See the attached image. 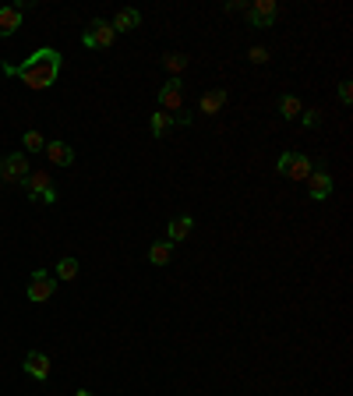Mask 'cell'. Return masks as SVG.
Here are the masks:
<instances>
[{
	"mask_svg": "<svg viewBox=\"0 0 353 396\" xmlns=\"http://www.w3.org/2000/svg\"><path fill=\"white\" fill-rule=\"evenodd\" d=\"M4 71L15 75V78H22V85H29V89L39 92V89H50L57 82V75H61V53L43 46V50H36L29 57V61H22L18 68L15 64H4Z\"/></svg>",
	"mask_w": 353,
	"mask_h": 396,
	"instance_id": "6da1fadb",
	"label": "cell"
},
{
	"mask_svg": "<svg viewBox=\"0 0 353 396\" xmlns=\"http://www.w3.org/2000/svg\"><path fill=\"white\" fill-rule=\"evenodd\" d=\"M25 191H29V198H36V202H46V205H53L57 202V191H53V181H50V174L46 170H32V174L25 177V184H22Z\"/></svg>",
	"mask_w": 353,
	"mask_h": 396,
	"instance_id": "7a4b0ae2",
	"label": "cell"
},
{
	"mask_svg": "<svg viewBox=\"0 0 353 396\" xmlns=\"http://www.w3.org/2000/svg\"><path fill=\"white\" fill-rule=\"evenodd\" d=\"M279 174L290 181H308L311 177V159L301 152H283L279 156Z\"/></svg>",
	"mask_w": 353,
	"mask_h": 396,
	"instance_id": "3957f363",
	"label": "cell"
},
{
	"mask_svg": "<svg viewBox=\"0 0 353 396\" xmlns=\"http://www.w3.org/2000/svg\"><path fill=\"white\" fill-rule=\"evenodd\" d=\"M29 174H32L29 159H25L22 152H11V156L4 159V170H0V181H4V184H25Z\"/></svg>",
	"mask_w": 353,
	"mask_h": 396,
	"instance_id": "277c9868",
	"label": "cell"
},
{
	"mask_svg": "<svg viewBox=\"0 0 353 396\" xmlns=\"http://www.w3.org/2000/svg\"><path fill=\"white\" fill-rule=\"evenodd\" d=\"M113 39H117V32H113V25L110 22H103V18H96L89 29H85V46L89 50H103V46H113Z\"/></svg>",
	"mask_w": 353,
	"mask_h": 396,
	"instance_id": "5b68a950",
	"label": "cell"
},
{
	"mask_svg": "<svg viewBox=\"0 0 353 396\" xmlns=\"http://www.w3.org/2000/svg\"><path fill=\"white\" fill-rule=\"evenodd\" d=\"M159 106H163L166 113H173V110L184 106V82H181V78H166V82H163V89H159Z\"/></svg>",
	"mask_w": 353,
	"mask_h": 396,
	"instance_id": "8992f818",
	"label": "cell"
},
{
	"mask_svg": "<svg viewBox=\"0 0 353 396\" xmlns=\"http://www.w3.org/2000/svg\"><path fill=\"white\" fill-rule=\"evenodd\" d=\"M276 15H279L276 0H255V4L248 8V22H251L255 29H269V25L276 22Z\"/></svg>",
	"mask_w": 353,
	"mask_h": 396,
	"instance_id": "52a82bcc",
	"label": "cell"
},
{
	"mask_svg": "<svg viewBox=\"0 0 353 396\" xmlns=\"http://www.w3.org/2000/svg\"><path fill=\"white\" fill-rule=\"evenodd\" d=\"M53 291H57V283L50 279V272H32V279H29V301H50L53 298Z\"/></svg>",
	"mask_w": 353,
	"mask_h": 396,
	"instance_id": "ba28073f",
	"label": "cell"
},
{
	"mask_svg": "<svg viewBox=\"0 0 353 396\" xmlns=\"http://www.w3.org/2000/svg\"><path fill=\"white\" fill-rule=\"evenodd\" d=\"M308 191L315 202H325L332 195V174H325V170H311V177H308Z\"/></svg>",
	"mask_w": 353,
	"mask_h": 396,
	"instance_id": "9c48e42d",
	"label": "cell"
},
{
	"mask_svg": "<svg viewBox=\"0 0 353 396\" xmlns=\"http://www.w3.org/2000/svg\"><path fill=\"white\" fill-rule=\"evenodd\" d=\"M176 124H191V117H173V113H163V110H159V113H152V124H149V128H152L156 138H163V135L173 131Z\"/></svg>",
	"mask_w": 353,
	"mask_h": 396,
	"instance_id": "30bf717a",
	"label": "cell"
},
{
	"mask_svg": "<svg viewBox=\"0 0 353 396\" xmlns=\"http://www.w3.org/2000/svg\"><path fill=\"white\" fill-rule=\"evenodd\" d=\"M22 29V4L0 8V36H15Z\"/></svg>",
	"mask_w": 353,
	"mask_h": 396,
	"instance_id": "8fae6325",
	"label": "cell"
},
{
	"mask_svg": "<svg viewBox=\"0 0 353 396\" xmlns=\"http://www.w3.org/2000/svg\"><path fill=\"white\" fill-rule=\"evenodd\" d=\"M25 372H29L32 379L46 382V379H50V358H46L43 351H32V354L25 358Z\"/></svg>",
	"mask_w": 353,
	"mask_h": 396,
	"instance_id": "7c38bea8",
	"label": "cell"
},
{
	"mask_svg": "<svg viewBox=\"0 0 353 396\" xmlns=\"http://www.w3.org/2000/svg\"><path fill=\"white\" fill-rule=\"evenodd\" d=\"M110 25H113V32H135V29L142 25V15H138L135 8H121Z\"/></svg>",
	"mask_w": 353,
	"mask_h": 396,
	"instance_id": "4fadbf2b",
	"label": "cell"
},
{
	"mask_svg": "<svg viewBox=\"0 0 353 396\" xmlns=\"http://www.w3.org/2000/svg\"><path fill=\"white\" fill-rule=\"evenodd\" d=\"M43 152H46V156H50V163H57V166H71V163H75V152H71V145H68V142H50Z\"/></svg>",
	"mask_w": 353,
	"mask_h": 396,
	"instance_id": "5bb4252c",
	"label": "cell"
},
{
	"mask_svg": "<svg viewBox=\"0 0 353 396\" xmlns=\"http://www.w3.org/2000/svg\"><path fill=\"white\" fill-rule=\"evenodd\" d=\"M191 226H195V219H191V216H176V219L170 223V230H166V241H170V244L184 241V237L191 234Z\"/></svg>",
	"mask_w": 353,
	"mask_h": 396,
	"instance_id": "9a60e30c",
	"label": "cell"
},
{
	"mask_svg": "<svg viewBox=\"0 0 353 396\" xmlns=\"http://www.w3.org/2000/svg\"><path fill=\"white\" fill-rule=\"evenodd\" d=\"M223 106H226V92L223 89H212V92L202 96V113H219Z\"/></svg>",
	"mask_w": 353,
	"mask_h": 396,
	"instance_id": "2e32d148",
	"label": "cell"
},
{
	"mask_svg": "<svg viewBox=\"0 0 353 396\" xmlns=\"http://www.w3.org/2000/svg\"><path fill=\"white\" fill-rule=\"evenodd\" d=\"M170 258H173V244H170V241H156V244L149 248V262H152V265H166Z\"/></svg>",
	"mask_w": 353,
	"mask_h": 396,
	"instance_id": "e0dca14e",
	"label": "cell"
},
{
	"mask_svg": "<svg viewBox=\"0 0 353 396\" xmlns=\"http://www.w3.org/2000/svg\"><path fill=\"white\" fill-rule=\"evenodd\" d=\"M301 110H304V103H301L297 96H283V99H279V113H283L286 121H293V117H301Z\"/></svg>",
	"mask_w": 353,
	"mask_h": 396,
	"instance_id": "ac0fdd59",
	"label": "cell"
},
{
	"mask_svg": "<svg viewBox=\"0 0 353 396\" xmlns=\"http://www.w3.org/2000/svg\"><path fill=\"white\" fill-rule=\"evenodd\" d=\"M163 68H166L173 78H181V71L188 68V57H184V53H166V57H163Z\"/></svg>",
	"mask_w": 353,
	"mask_h": 396,
	"instance_id": "d6986e66",
	"label": "cell"
},
{
	"mask_svg": "<svg viewBox=\"0 0 353 396\" xmlns=\"http://www.w3.org/2000/svg\"><path fill=\"white\" fill-rule=\"evenodd\" d=\"M22 142H25V152H43V149H46V138H43L36 128H32V131H25V138H22Z\"/></svg>",
	"mask_w": 353,
	"mask_h": 396,
	"instance_id": "ffe728a7",
	"label": "cell"
},
{
	"mask_svg": "<svg viewBox=\"0 0 353 396\" xmlns=\"http://www.w3.org/2000/svg\"><path fill=\"white\" fill-rule=\"evenodd\" d=\"M57 276H61V279H75V276H78V258H61V265H57Z\"/></svg>",
	"mask_w": 353,
	"mask_h": 396,
	"instance_id": "44dd1931",
	"label": "cell"
},
{
	"mask_svg": "<svg viewBox=\"0 0 353 396\" xmlns=\"http://www.w3.org/2000/svg\"><path fill=\"white\" fill-rule=\"evenodd\" d=\"M248 57H251L255 64H265V61H269V50H265V46H251V50H248Z\"/></svg>",
	"mask_w": 353,
	"mask_h": 396,
	"instance_id": "7402d4cb",
	"label": "cell"
},
{
	"mask_svg": "<svg viewBox=\"0 0 353 396\" xmlns=\"http://www.w3.org/2000/svg\"><path fill=\"white\" fill-rule=\"evenodd\" d=\"M339 99H343V103L353 99V82H343V85H339Z\"/></svg>",
	"mask_w": 353,
	"mask_h": 396,
	"instance_id": "603a6c76",
	"label": "cell"
},
{
	"mask_svg": "<svg viewBox=\"0 0 353 396\" xmlns=\"http://www.w3.org/2000/svg\"><path fill=\"white\" fill-rule=\"evenodd\" d=\"M304 124H308V128H318V124H322V117H318L315 110H308V117H304Z\"/></svg>",
	"mask_w": 353,
	"mask_h": 396,
	"instance_id": "cb8c5ba5",
	"label": "cell"
},
{
	"mask_svg": "<svg viewBox=\"0 0 353 396\" xmlns=\"http://www.w3.org/2000/svg\"><path fill=\"white\" fill-rule=\"evenodd\" d=\"M75 396H92V393H89V389H78V393H75Z\"/></svg>",
	"mask_w": 353,
	"mask_h": 396,
	"instance_id": "d4e9b609",
	"label": "cell"
},
{
	"mask_svg": "<svg viewBox=\"0 0 353 396\" xmlns=\"http://www.w3.org/2000/svg\"><path fill=\"white\" fill-rule=\"evenodd\" d=\"M0 170H4V159H0Z\"/></svg>",
	"mask_w": 353,
	"mask_h": 396,
	"instance_id": "484cf974",
	"label": "cell"
}]
</instances>
